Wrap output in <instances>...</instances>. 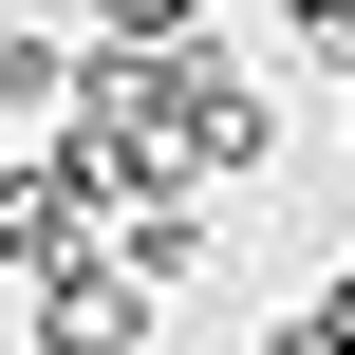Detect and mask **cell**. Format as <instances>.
I'll return each instance as SVG.
<instances>
[{
	"instance_id": "cell-1",
	"label": "cell",
	"mask_w": 355,
	"mask_h": 355,
	"mask_svg": "<svg viewBox=\"0 0 355 355\" xmlns=\"http://www.w3.org/2000/svg\"><path fill=\"white\" fill-rule=\"evenodd\" d=\"M94 243H112V281H131V300H168V281H206V187H131Z\"/></svg>"
},
{
	"instance_id": "cell-2",
	"label": "cell",
	"mask_w": 355,
	"mask_h": 355,
	"mask_svg": "<svg viewBox=\"0 0 355 355\" xmlns=\"http://www.w3.org/2000/svg\"><path fill=\"white\" fill-rule=\"evenodd\" d=\"M131 337H150V300H131L112 262H56V281H37V355H131Z\"/></svg>"
},
{
	"instance_id": "cell-3",
	"label": "cell",
	"mask_w": 355,
	"mask_h": 355,
	"mask_svg": "<svg viewBox=\"0 0 355 355\" xmlns=\"http://www.w3.org/2000/svg\"><path fill=\"white\" fill-rule=\"evenodd\" d=\"M56 75H75V37H0V112H37Z\"/></svg>"
},
{
	"instance_id": "cell-4",
	"label": "cell",
	"mask_w": 355,
	"mask_h": 355,
	"mask_svg": "<svg viewBox=\"0 0 355 355\" xmlns=\"http://www.w3.org/2000/svg\"><path fill=\"white\" fill-rule=\"evenodd\" d=\"M94 19H112L131 56H168V37H187V0H94Z\"/></svg>"
},
{
	"instance_id": "cell-5",
	"label": "cell",
	"mask_w": 355,
	"mask_h": 355,
	"mask_svg": "<svg viewBox=\"0 0 355 355\" xmlns=\"http://www.w3.org/2000/svg\"><path fill=\"white\" fill-rule=\"evenodd\" d=\"M281 19H300V37H318V56H355V0H281Z\"/></svg>"
},
{
	"instance_id": "cell-6",
	"label": "cell",
	"mask_w": 355,
	"mask_h": 355,
	"mask_svg": "<svg viewBox=\"0 0 355 355\" xmlns=\"http://www.w3.org/2000/svg\"><path fill=\"white\" fill-rule=\"evenodd\" d=\"M318 337H337V355H355V262H337V300H318Z\"/></svg>"
},
{
	"instance_id": "cell-7",
	"label": "cell",
	"mask_w": 355,
	"mask_h": 355,
	"mask_svg": "<svg viewBox=\"0 0 355 355\" xmlns=\"http://www.w3.org/2000/svg\"><path fill=\"white\" fill-rule=\"evenodd\" d=\"M262 355H337V337H318V318H281V337H262Z\"/></svg>"
}]
</instances>
